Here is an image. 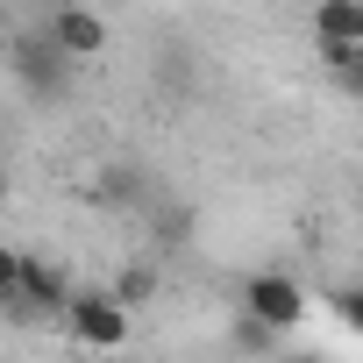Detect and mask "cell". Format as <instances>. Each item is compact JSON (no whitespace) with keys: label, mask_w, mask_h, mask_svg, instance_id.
Here are the masks:
<instances>
[{"label":"cell","mask_w":363,"mask_h":363,"mask_svg":"<svg viewBox=\"0 0 363 363\" xmlns=\"http://www.w3.org/2000/svg\"><path fill=\"white\" fill-rule=\"evenodd\" d=\"M8 72H15V86H22L36 107H57V100L72 93V72H79V65H72V57H65L43 29H29V36L8 50Z\"/></svg>","instance_id":"1"},{"label":"cell","mask_w":363,"mask_h":363,"mask_svg":"<svg viewBox=\"0 0 363 363\" xmlns=\"http://www.w3.org/2000/svg\"><path fill=\"white\" fill-rule=\"evenodd\" d=\"M65 328H72V342H86V349H121V342H128V306H121L107 285H79L72 306H65Z\"/></svg>","instance_id":"2"},{"label":"cell","mask_w":363,"mask_h":363,"mask_svg":"<svg viewBox=\"0 0 363 363\" xmlns=\"http://www.w3.org/2000/svg\"><path fill=\"white\" fill-rule=\"evenodd\" d=\"M242 313L264 320L271 335H292V328H306V292H299V278H285V271H257V278L242 285Z\"/></svg>","instance_id":"3"},{"label":"cell","mask_w":363,"mask_h":363,"mask_svg":"<svg viewBox=\"0 0 363 363\" xmlns=\"http://www.w3.org/2000/svg\"><path fill=\"white\" fill-rule=\"evenodd\" d=\"M43 36H50L72 65H86V57L107 50V22H100L93 8H50V15H43Z\"/></svg>","instance_id":"4"},{"label":"cell","mask_w":363,"mask_h":363,"mask_svg":"<svg viewBox=\"0 0 363 363\" xmlns=\"http://www.w3.org/2000/svg\"><path fill=\"white\" fill-rule=\"evenodd\" d=\"M72 292H79V285H72L50 257H22V313H65Z\"/></svg>","instance_id":"5"},{"label":"cell","mask_w":363,"mask_h":363,"mask_svg":"<svg viewBox=\"0 0 363 363\" xmlns=\"http://www.w3.org/2000/svg\"><path fill=\"white\" fill-rule=\"evenodd\" d=\"M0 306L22 313V250H8V242H0Z\"/></svg>","instance_id":"6"},{"label":"cell","mask_w":363,"mask_h":363,"mask_svg":"<svg viewBox=\"0 0 363 363\" xmlns=\"http://www.w3.org/2000/svg\"><path fill=\"white\" fill-rule=\"evenodd\" d=\"M150 292H157V271H143V264H128V271H121V285H114V299H121V306H143Z\"/></svg>","instance_id":"7"},{"label":"cell","mask_w":363,"mask_h":363,"mask_svg":"<svg viewBox=\"0 0 363 363\" xmlns=\"http://www.w3.org/2000/svg\"><path fill=\"white\" fill-rule=\"evenodd\" d=\"M271 342H278V335H271V328H264V320H250V313H242V320H235V349H242V356H264V349H271Z\"/></svg>","instance_id":"8"},{"label":"cell","mask_w":363,"mask_h":363,"mask_svg":"<svg viewBox=\"0 0 363 363\" xmlns=\"http://www.w3.org/2000/svg\"><path fill=\"white\" fill-rule=\"evenodd\" d=\"M335 313H342V320L363 335V285H342V292H335Z\"/></svg>","instance_id":"9"},{"label":"cell","mask_w":363,"mask_h":363,"mask_svg":"<svg viewBox=\"0 0 363 363\" xmlns=\"http://www.w3.org/2000/svg\"><path fill=\"white\" fill-rule=\"evenodd\" d=\"M0 22H8V15H0Z\"/></svg>","instance_id":"10"}]
</instances>
